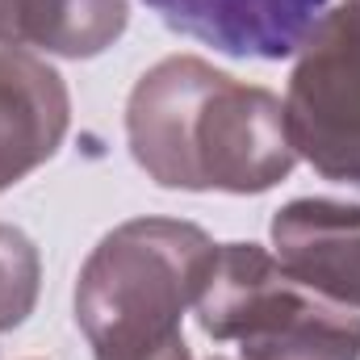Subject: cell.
<instances>
[{"label": "cell", "mask_w": 360, "mask_h": 360, "mask_svg": "<svg viewBox=\"0 0 360 360\" xmlns=\"http://www.w3.org/2000/svg\"><path fill=\"white\" fill-rule=\"evenodd\" d=\"M293 55L281 101L289 143L323 180L360 188V0L323 13Z\"/></svg>", "instance_id": "obj_4"}, {"label": "cell", "mask_w": 360, "mask_h": 360, "mask_svg": "<svg viewBox=\"0 0 360 360\" xmlns=\"http://www.w3.org/2000/svg\"><path fill=\"white\" fill-rule=\"evenodd\" d=\"M218 243L180 218H130L113 226L76 276V327L92 356L139 352L180 335Z\"/></svg>", "instance_id": "obj_2"}, {"label": "cell", "mask_w": 360, "mask_h": 360, "mask_svg": "<svg viewBox=\"0 0 360 360\" xmlns=\"http://www.w3.org/2000/svg\"><path fill=\"white\" fill-rule=\"evenodd\" d=\"M72 96L63 76L25 46L0 42V188L38 172L68 134Z\"/></svg>", "instance_id": "obj_6"}, {"label": "cell", "mask_w": 360, "mask_h": 360, "mask_svg": "<svg viewBox=\"0 0 360 360\" xmlns=\"http://www.w3.org/2000/svg\"><path fill=\"white\" fill-rule=\"evenodd\" d=\"M193 310L239 360H360L356 310L306 289L260 243H222Z\"/></svg>", "instance_id": "obj_3"}, {"label": "cell", "mask_w": 360, "mask_h": 360, "mask_svg": "<svg viewBox=\"0 0 360 360\" xmlns=\"http://www.w3.org/2000/svg\"><path fill=\"white\" fill-rule=\"evenodd\" d=\"M42 289V260L25 231L0 222V331L21 327Z\"/></svg>", "instance_id": "obj_9"}, {"label": "cell", "mask_w": 360, "mask_h": 360, "mask_svg": "<svg viewBox=\"0 0 360 360\" xmlns=\"http://www.w3.org/2000/svg\"><path fill=\"white\" fill-rule=\"evenodd\" d=\"M272 252L306 289L360 310V201L297 197L281 205Z\"/></svg>", "instance_id": "obj_7"}, {"label": "cell", "mask_w": 360, "mask_h": 360, "mask_svg": "<svg viewBox=\"0 0 360 360\" xmlns=\"http://www.w3.org/2000/svg\"><path fill=\"white\" fill-rule=\"evenodd\" d=\"M96 360H193V352H188L184 335H172V340L139 348V352H113V356H96Z\"/></svg>", "instance_id": "obj_10"}, {"label": "cell", "mask_w": 360, "mask_h": 360, "mask_svg": "<svg viewBox=\"0 0 360 360\" xmlns=\"http://www.w3.org/2000/svg\"><path fill=\"white\" fill-rule=\"evenodd\" d=\"M210 360H226V356H210Z\"/></svg>", "instance_id": "obj_11"}, {"label": "cell", "mask_w": 360, "mask_h": 360, "mask_svg": "<svg viewBox=\"0 0 360 360\" xmlns=\"http://www.w3.org/2000/svg\"><path fill=\"white\" fill-rule=\"evenodd\" d=\"M126 21V0H0V42L59 59H96Z\"/></svg>", "instance_id": "obj_8"}, {"label": "cell", "mask_w": 360, "mask_h": 360, "mask_svg": "<svg viewBox=\"0 0 360 360\" xmlns=\"http://www.w3.org/2000/svg\"><path fill=\"white\" fill-rule=\"evenodd\" d=\"M126 143L155 184L184 193H269L297 164L281 96L197 55H168L139 76Z\"/></svg>", "instance_id": "obj_1"}, {"label": "cell", "mask_w": 360, "mask_h": 360, "mask_svg": "<svg viewBox=\"0 0 360 360\" xmlns=\"http://www.w3.org/2000/svg\"><path fill=\"white\" fill-rule=\"evenodd\" d=\"M168 30L197 38L231 59H289L327 0H143Z\"/></svg>", "instance_id": "obj_5"}]
</instances>
